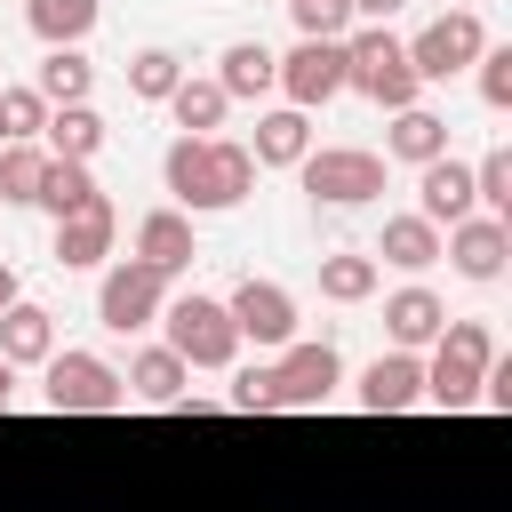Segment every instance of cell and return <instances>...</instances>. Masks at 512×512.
Masks as SVG:
<instances>
[{
  "instance_id": "6da1fadb",
  "label": "cell",
  "mask_w": 512,
  "mask_h": 512,
  "mask_svg": "<svg viewBox=\"0 0 512 512\" xmlns=\"http://www.w3.org/2000/svg\"><path fill=\"white\" fill-rule=\"evenodd\" d=\"M160 184H168V208H184V216H224V208H240V200L256 192V160H248V144H232V136H176V144L160 152Z\"/></svg>"
},
{
  "instance_id": "7a4b0ae2",
  "label": "cell",
  "mask_w": 512,
  "mask_h": 512,
  "mask_svg": "<svg viewBox=\"0 0 512 512\" xmlns=\"http://www.w3.org/2000/svg\"><path fill=\"white\" fill-rule=\"evenodd\" d=\"M488 360H496V328L448 312V328L432 336V360H424V408H448V416H456V408H480Z\"/></svg>"
},
{
  "instance_id": "3957f363",
  "label": "cell",
  "mask_w": 512,
  "mask_h": 512,
  "mask_svg": "<svg viewBox=\"0 0 512 512\" xmlns=\"http://www.w3.org/2000/svg\"><path fill=\"white\" fill-rule=\"evenodd\" d=\"M344 88H360V96L384 104V112L424 104V80H416L408 40H400L392 24H360V32H344Z\"/></svg>"
},
{
  "instance_id": "277c9868",
  "label": "cell",
  "mask_w": 512,
  "mask_h": 512,
  "mask_svg": "<svg viewBox=\"0 0 512 512\" xmlns=\"http://www.w3.org/2000/svg\"><path fill=\"white\" fill-rule=\"evenodd\" d=\"M160 344L184 368H232L240 360V328H232L224 296H200V288H184V296L160 304Z\"/></svg>"
},
{
  "instance_id": "5b68a950",
  "label": "cell",
  "mask_w": 512,
  "mask_h": 512,
  "mask_svg": "<svg viewBox=\"0 0 512 512\" xmlns=\"http://www.w3.org/2000/svg\"><path fill=\"white\" fill-rule=\"evenodd\" d=\"M40 400L56 408V416H112L120 400H128V384H120V368L104 360V352H48L40 360Z\"/></svg>"
},
{
  "instance_id": "8992f818",
  "label": "cell",
  "mask_w": 512,
  "mask_h": 512,
  "mask_svg": "<svg viewBox=\"0 0 512 512\" xmlns=\"http://www.w3.org/2000/svg\"><path fill=\"white\" fill-rule=\"evenodd\" d=\"M296 176H304V192H312L320 208H368V200L384 192V160H376L368 144H312V152L296 160Z\"/></svg>"
},
{
  "instance_id": "52a82bcc",
  "label": "cell",
  "mask_w": 512,
  "mask_h": 512,
  "mask_svg": "<svg viewBox=\"0 0 512 512\" xmlns=\"http://www.w3.org/2000/svg\"><path fill=\"white\" fill-rule=\"evenodd\" d=\"M480 48H488L480 8H440V16L408 40V64H416V80H424V88H440V80L472 72V64H480Z\"/></svg>"
},
{
  "instance_id": "ba28073f",
  "label": "cell",
  "mask_w": 512,
  "mask_h": 512,
  "mask_svg": "<svg viewBox=\"0 0 512 512\" xmlns=\"http://www.w3.org/2000/svg\"><path fill=\"white\" fill-rule=\"evenodd\" d=\"M160 304H168V280H160L152 264H136V256H112V264H104V280H96V320H104L112 336L160 328Z\"/></svg>"
},
{
  "instance_id": "9c48e42d",
  "label": "cell",
  "mask_w": 512,
  "mask_h": 512,
  "mask_svg": "<svg viewBox=\"0 0 512 512\" xmlns=\"http://www.w3.org/2000/svg\"><path fill=\"white\" fill-rule=\"evenodd\" d=\"M224 312H232V328H240V344H256V352H288L296 336H304V312H296V296L280 288V280H240L232 296H224Z\"/></svg>"
},
{
  "instance_id": "30bf717a",
  "label": "cell",
  "mask_w": 512,
  "mask_h": 512,
  "mask_svg": "<svg viewBox=\"0 0 512 512\" xmlns=\"http://www.w3.org/2000/svg\"><path fill=\"white\" fill-rule=\"evenodd\" d=\"M344 384V352L328 336H296L288 352H272V408H320Z\"/></svg>"
},
{
  "instance_id": "8fae6325",
  "label": "cell",
  "mask_w": 512,
  "mask_h": 512,
  "mask_svg": "<svg viewBox=\"0 0 512 512\" xmlns=\"http://www.w3.org/2000/svg\"><path fill=\"white\" fill-rule=\"evenodd\" d=\"M344 96V40H296L280 56V104L288 112H320Z\"/></svg>"
},
{
  "instance_id": "7c38bea8",
  "label": "cell",
  "mask_w": 512,
  "mask_h": 512,
  "mask_svg": "<svg viewBox=\"0 0 512 512\" xmlns=\"http://www.w3.org/2000/svg\"><path fill=\"white\" fill-rule=\"evenodd\" d=\"M112 240H120V208L112 200H88L80 216H56L48 256H56V272H104L112 264Z\"/></svg>"
},
{
  "instance_id": "4fadbf2b",
  "label": "cell",
  "mask_w": 512,
  "mask_h": 512,
  "mask_svg": "<svg viewBox=\"0 0 512 512\" xmlns=\"http://www.w3.org/2000/svg\"><path fill=\"white\" fill-rule=\"evenodd\" d=\"M352 400L368 416H408L424 408V352H376L360 376H352Z\"/></svg>"
},
{
  "instance_id": "5bb4252c",
  "label": "cell",
  "mask_w": 512,
  "mask_h": 512,
  "mask_svg": "<svg viewBox=\"0 0 512 512\" xmlns=\"http://www.w3.org/2000/svg\"><path fill=\"white\" fill-rule=\"evenodd\" d=\"M128 256H136V264H152V272L176 288V280L192 272V256H200V232H192V216H184V208H144V216H136V248H128Z\"/></svg>"
},
{
  "instance_id": "9a60e30c",
  "label": "cell",
  "mask_w": 512,
  "mask_h": 512,
  "mask_svg": "<svg viewBox=\"0 0 512 512\" xmlns=\"http://www.w3.org/2000/svg\"><path fill=\"white\" fill-rule=\"evenodd\" d=\"M440 256L464 272V280H504V264H512V224H496V216H464V224H448L440 232Z\"/></svg>"
},
{
  "instance_id": "2e32d148",
  "label": "cell",
  "mask_w": 512,
  "mask_h": 512,
  "mask_svg": "<svg viewBox=\"0 0 512 512\" xmlns=\"http://www.w3.org/2000/svg\"><path fill=\"white\" fill-rule=\"evenodd\" d=\"M416 216H424V224H440V232H448V224H464V216H480V208H472V168H464L456 152H440V160H424V168H416Z\"/></svg>"
},
{
  "instance_id": "e0dca14e",
  "label": "cell",
  "mask_w": 512,
  "mask_h": 512,
  "mask_svg": "<svg viewBox=\"0 0 512 512\" xmlns=\"http://www.w3.org/2000/svg\"><path fill=\"white\" fill-rule=\"evenodd\" d=\"M232 104H264L272 88H280V56L264 48V40H232L224 56H216V72H208Z\"/></svg>"
},
{
  "instance_id": "ac0fdd59",
  "label": "cell",
  "mask_w": 512,
  "mask_h": 512,
  "mask_svg": "<svg viewBox=\"0 0 512 512\" xmlns=\"http://www.w3.org/2000/svg\"><path fill=\"white\" fill-rule=\"evenodd\" d=\"M368 256L392 264V272H432L440 264V224H424L416 208H400V216H384V232H376Z\"/></svg>"
},
{
  "instance_id": "d6986e66",
  "label": "cell",
  "mask_w": 512,
  "mask_h": 512,
  "mask_svg": "<svg viewBox=\"0 0 512 512\" xmlns=\"http://www.w3.org/2000/svg\"><path fill=\"white\" fill-rule=\"evenodd\" d=\"M440 328H448V304H440L432 288H392V296H384V336H392V352H424Z\"/></svg>"
},
{
  "instance_id": "ffe728a7",
  "label": "cell",
  "mask_w": 512,
  "mask_h": 512,
  "mask_svg": "<svg viewBox=\"0 0 512 512\" xmlns=\"http://www.w3.org/2000/svg\"><path fill=\"white\" fill-rule=\"evenodd\" d=\"M48 352H56V312L32 304V296H16V304L0 312V360H8V368H40Z\"/></svg>"
},
{
  "instance_id": "44dd1931",
  "label": "cell",
  "mask_w": 512,
  "mask_h": 512,
  "mask_svg": "<svg viewBox=\"0 0 512 512\" xmlns=\"http://www.w3.org/2000/svg\"><path fill=\"white\" fill-rule=\"evenodd\" d=\"M304 152H312V112H288V104L256 112V136H248V160L256 168H296Z\"/></svg>"
},
{
  "instance_id": "7402d4cb",
  "label": "cell",
  "mask_w": 512,
  "mask_h": 512,
  "mask_svg": "<svg viewBox=\"0 0 512 512\" xmlns=\"http://www.w3.org/2000/svg\"><path fill=\"white\" fill-rule=\"evenodd\" d=\"M440 152H448V112H432V104L392 112V128H384V160L424 168V160H440Z\"/></svg>"
},
{
  "instance_id": "603a6c76",
  "label": "cell",
  "mask_w": 512,
  "mask_h": 512,
  "mask_svg": "<svg viewBox=\"0 0 512 512\" xmlns=\"http://www.w3.org/2000/svg\"><path fill=\"white\" fill-rule=\"evenodd\" d=\"M120 384H128V400H144V408H176L184 384H192V368H184L168 344H144V352L120 368Z\"/></svg>"
},
{
  "instance_id": "cb8c5ba5",
  "label": "cell",
  "mask_w": 512,
  "mask_h": 512,
  "mask_svg": "<svg viewBox=\"0 0 512 512\" xmlns=\"http://www.w3.org/2000/svg\"><path fill=\"white\" fill-rule=\"evenodd\" d=\"M104 136H112V128H104L96 104H56L48 128H40V152H48V160H96Z\"/></svg>"
},
{
  "instance_id": "d4e9b609",
  "label": "cell",
  "mask_w": 512,
  "mask_h": 512,
  "mask_svg": "<svg viewBox=\"0 0 512 512\" xmlns=\"http://www.w3.org/2000/svg\"><path fill=\"white\" fill-rule=\"evenodd\" d=\"M96 16H104V0H24V24L40 48H80L96 32Z\"/></svg>"
},
{
  "instance_id": "484cf974",
  "label": "cell",
  "mask_w": 512,
  "mask_h": 512,
  "mask_svg": "<svg viewBox=\"0 0 512 512\" xmlns=\"http://www.w3.org/2000/svg\"><path fill=\"white\" fill-rule=\"evenodd\" d=\"M88 200H104V184L88 176V160H48L40 168V192H32V208L56 224V216H80Z\"/></svg>"
},
{
  "instance_id": "4316f807",
  "label": "cell",
  "mask_w": 512,
  "mask_h": 512,
  "mask_svg": "<svg viewBox=\"0 0 512 512\" xmlns=\"http://www.w3.org/2000/svg\"><path fill=\"white\" fill-rule=\"evenodd\" d=\"M376 288H384V264L368 248H328L320 256V296L328 304H368Z\"/></svg>"
},
{
  "instance_id": "83f0119b",
  "label": "cell",
  "mask_w": 512,
  "mask_h": 512,
  "mask_svg": "<svg viewBox=\"0 0 512 512\" xmlns=\"http://www.w3.org/2000/svg\"><path fill=\"white\" fill-rule=\"evenodd\" d=\"M32 88H40V104H48V112H56V104H88V88H96L88 48H48V56H40V72H32Z\"/></svg>"
},
{
  "instance_id": "f1b7e54d",
  "label": "cell",
  "mask_w": 512,
  "mask_h": 512,
  "mask_svg": "<svg viewBox=\"0 0 512 512\" xmlns=\"http://www.w3.org/2000/svg\"><path fill=\"white\" fill-rule=\"evenodd\" d=\"M224 112H232V96L216 88V80H176V96H168V120H176V136H216L224 128Z\"/></svg>"
},
{
  "instance_id": "f546056e",
  "label": "cell",
  "mask_w": 512,
  "mask_h": 512,
  "mask_svg": "<svg viewBox=\"0 0 512 512\" xmlns=\"http://www.w3.org/2000/svg\"><path fill=\"white\" fill-rule=\"evenodd\" d=\"M184 72H192V64H184L176 48H136V56H128V96H136V104H168Z\"/></svg>"
},
{
  "instance_id": "4dcf8cb0",
  "label": "cell",
  "mask_w": 512,
  "mask_h": 512,
  "mask_svg": "<svg viewBox=\"0 0 512 512\" xmlns=\"http://www.w3.org/2000/svg\"><path fill=\"white\" fill-rule=\"evenodd\" d=\"M472 208L496 216V224H512V152H504V144L480 152V168H472Z\"/></svg>"
},
{
  "instance_id": "1f68e13d",
  "label": "cell",
  "mask_w": 512,
  "mask_h": 512,
  "mask_svg": "<svg viewBox=\"0 0 512 512\" xmlns=\"http://www.w3.org/2000/svg\"><path fill=\"white\" fill-rule=\"evenodd\" d=\"M40 128H48L40 88H32V80H24V88H0V144H40Z\"/></svg>"
},
{
  "instance_id": "d6a6232c",
  "label": "cell",
  "mask_w": 512,
  "mask_h": 512,
  "mask_svg": "<svg viewBox=\"0 0 512 512\" xmlns=\"http://www.w3.org/2000/svg\"><path fill=\"white\" fill-rule=\"evenodd\" d=\"M40 168H48V152H40V144H0V200H8V208H32Z\"/></svg>"
},
{
  "instance_id": "836d02e7",
  "label": "cell",
  "mask_w": 512,
  "mask_h": 512,
  "mask_svg": "<svg viewBox=\"0 0 512 512\" xmlns=\"http://www.w3.org/2000/svg\"><path fill=\"white\" fill-rule=\"evenodd\" d=\"M296 40H344L352 32V0H288Z\"/></svg>"
},
{
  "instance_id": "e575fe53",
  "label": "cell",
  "mask_w": 512,
  "mask_h": 512,
  "mask_svg": "<svg viewBox=\"0 0 512 512\" xmlns=\"http://www.w3.org/2000/svg\"><path fill=\"white\" fill-rule=\"evenodd\" d=\"M240 416H272V360H232V400Z\"/></svg>"
},
{
  "instance_id": "d590c367",
  "label": "cell",
  "mask_w": 512,
  "mask_h": 512,
  "mask_svg": "<svg viewBox=\"0 0 512 512\" xmlns=\"http://www.w3.org/2000/svg\"><path fill=\"white\" fill-rule=\"evenodd\" d=\"M472 80H480V104L488 112H512V48H480V64H472Z\"/></svg>"
},
{
  "instance_id": "8d00e7d4",
  "label": "cell",
  "mask_w": 512,
  "mask_h": 512,
  "mask_svg": "<svg viewBox=\"0 0 512 512\" xmlns=\"http://www.w3.org/2000/svg\"><path fill=\"white\" fill-rule=\"evenodd\" d=\"M408 0H352V16H368V24H392Z\"/></svg>"
},
{
  "instance_id": "74e56055",
  "label": "cell",
  "mask_w": 512,
  "mask_h": 512,
  "mask_svg": "<svg viewBox=\"0 0 512 512\" xmlns=\"http://www.w3.org/2000/svg\"><path fill=\"white\" fill-rule=\"evenodd\" d=\"M16 296H24V280H16V264H8V256H0V312H8V304H16Z\"/></svg>"
},
{
  "instance_id": "f35d334b",
  "label": "cell",
  "mask_w": 512,
  "mask_h": 512,
  "mask_svg": "<svg viewBox=\"0 0 512 512\" xmlns=\"http://www.w3.org/2000/svg\"><path fill=\"white\" fill-rule=\"evenodd\" d=\"M8 400H16V368L0 360V408H8Z\"/></svg>"
}]
</instances>
